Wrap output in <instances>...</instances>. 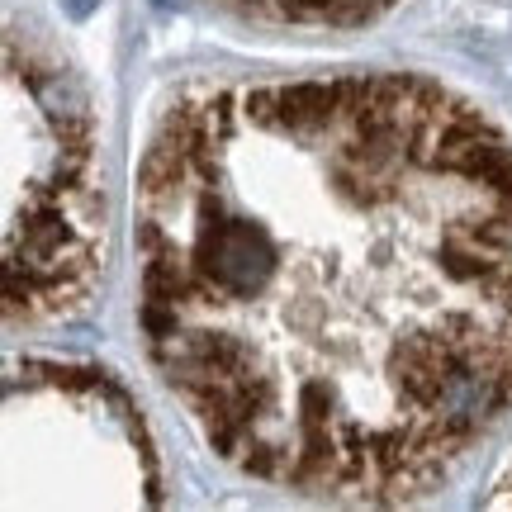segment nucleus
Returning <instances> with one entry per match:
<instances>
[{
    "label": "nucleus",
    "mask_w": 512,
    "mask_h": 512,
    "mask_svg": "<svg viewBox=\"0 0 512 512\" xmlns=\"http://www.w3.org/2000/svg\"><path fill=\"white\" fill-rule=\"evenodd\" d=\"M195 219H200V238H195V271L209 280L214 294H261L271 285L275 252L271 238L252 228L247 219H233L219 190L204 181L195 195Z\"/></svg>",
    "instance_id": "f257e3e1"
},
{
    "label": "nucleus",
    "mask_w": 512,
    "mask_h": 512,
    "mask_svg": "<svg viewBox=\"0 0 512 512\" xmlns=\"http://www.w3.org/2000/svg\"><path fill=\"white\" fill-rule=\"evenodd\" d=\"M299 418L304 422H328L332 418V389L323 380H309L299 389Z\"/></svg>",
    "instance_id": "f03ea898"
}]
</instances>
